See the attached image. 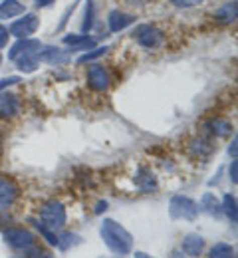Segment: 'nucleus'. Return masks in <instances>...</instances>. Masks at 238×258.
Wrapping results in <instances>:
<instances>
[{
	"mask_svg": "<svg viewBox=\"0 0 238 258\" xmlns=\"http://www.w3.org/2000/svg\"><path fill=\"white\" fill-rule=\"evenodd\" d=\"M100 234H102L105 246L117 254V256H125L133 250V236L131 232L123 225H119L113 219H103L102 226H100Z\"/></svg>",
	"mask_w": 238,
	"mask_h": 258,
	"instance_id": "1",
	"label": "nucleus"
},
{
	"mask_svg": "<svg viewBox=\"0 0 238 258\" xmlns=\"http://www.w3.org/2000/svg\"><path fill=\"white\" fill-rule=\"evenodd\" d=\"M169 215L175 221H195L199 215V205L187 195H175L169 201Z\"/></svg>",
	"mask_w": 238,
	"mask_h": 258,
	"instance_id": "2",
	"label": "nucleus"
},
{
	"mask_svg": "<svg viewBox=\"0 0 238 258\" xmlns=\"http://www.w3.org/2000/svg\"><path fill=\"white\" fill-rule=\"evenodd\" d=\"M42 225H46L52 230H58L66 225L68 215H66V207L60 201H48L40 207V219Z\"/></svg>",
	"mask_w": 238,
	"mask_h": 258,
	"instance_id": "3",
	"label": "nucleus"
},
{
	"mask_svg": "<svg viewBox=\"0 0 238 258\" xmlns=\"http://www.w3.org/2000/svg\"><path fill=\"white\" fill-rule=\"evenodd\" d=\"M2 238L14 250H28V248H32L36 244V234L32 230H28V228H22V226L6 228L2 232Z\"/></svg>",
	"mask_w": 238,
	"mask_h": 258,
	"instance_id": "4",
	"label": "nucleus"
},
{
	"mask_svg": "<svg viewBox=\"0 0 238 258\" xmlns=\"http://www.w3.org/2000/svg\"><path fill=\"white\" fill-rule=\"evenodd\" d=\"M38 26H40V18H38L36 14H26V12H24L22 18H18V20H14V22L10 24L8 34H10V36H16L18 40L30 38V36L38 30Z\"/></svg>",
	"mask_w": 238,
	"mask_h": 258,
	"instance_id": "5",
	"label": "nucleus"
},
{
	"mask_svg": "<svg viewBox=\"0 0 238 258\" xmlns=\"http://www.w3.org/2000/svg\"><path fill=\"white\" fill-rule=\"evenodd\" d=\"M135 38L139 46H143L147 50H155L163 44V32L153 24H141L135 30Z\"/></svg>",
	"mask_w": 238,
	"mask_h": 258,
	"instance_id": "6",
	"label": "nucleus"
},
{
	"mask_svg": "<svg viewBox=\"0 0 238 258\" xmlns=\"http://www.w3.org/2000/svg\"><path fill=\"white\" fill-rule=\"evenodd\" d=\"M18 197L20 187L8 177H0V211H8L10 207H14Z\"/></svg>",
	"mask_w": 238,
	"mask_h": 258,
	"instance_id": "7",
	"label": "nucleus"
},
{
	"mask_svg": "<svg viewBox=\"0 0 238 258\" xmlns=\"http://www.w3.org/2000/svg\"><path fill=\"white\" fill-rule=\"evenodd\" d=\"M109 74L107 70L100 64H92L88 68V86L94 92H105L109 88Z\"/></svg>",
	"mask_w": 238,
	"mask_h": 258,
	"instance_id": "8",
	"label": "nucleus"
},
{
	"mask_svg": "<svg viewBox=\"0 0 238 258\" xmlns=\"http://www.w3.org/2000/svg\"><path fill=\"white\" fill-rule=\"evenodd\" d=\"M204 250V238L197 232H189L183 236L181 240V252L189 258H197L201 256Z\"/></svg>",
	"mask_w": 238,
	"mask_h": 258,
	"instance_id": "9",
	"label": "nucleus"
},
{
	"mask_svg": "<svg viewBox=\"0 0 238 258\" xmlns=\"http://www.w3.org/2000/svg\"><path fill=\"white\" fill-rule=\"evenodd\" d=\"M135 22V16L133 14H127L123 10H111L109 16H107V26H109V32H121L125 30L127 26H131Z\"/></svg>",
	"mask_w": 238,
	"mask_h": 258,
	"instance_id": "10",
	"label": "nucleus"
},
{
	"mask_svg": "<svg viewBox=\"0 0 238 258\" xmlns=\"http://www.w3.org/2000/svg\"><path fill=\"white\" fill-rule=\"evenodd\" d=\"M20 111L18 97L14 94H0V119H12Z\"/></svg>",
	"mask_w": 238,
	"mask_h": 258,
	"instance_id": "11",
	"label": "nucleus"
},
{
	"mask_svg": "<svg viewBox=\"0 0 238 258\" xmlns=\"http://www.w3.org/2000/svg\"><path fill=\"white\" fill-rule=\"evenodd\" d=\"M40 50H42V42H40V40H36V38H22V40H18V42L10 48L8 58H10V60H16L20 54H26V52H40Z\"/></svg>",
	"mask_w": 238,
	"mask_h": 258,
	"instance_id": "12",
	"label": "nucleus"
},
{
	"mask_svg": "<svg viewBox=\"0 0 238 258\" xmlns=\"http://www.w3.org/2000/svg\"><path fill=\"white\" fill-rule=\"evenodd\" d=\"M64 44L71 48V52H82V50L96 48V40L90 38L88 34H68V36H64Z\"/></svg>",
	"mask_w": 238,
	"mask_h": 258,
	"instance_id": "13",
	"label": "nucleus"
},
{
	"mask_svg": "<svg viewBox=\"0 0 238 258\" xmlns=\"http://www.w3.org/2000/svg\"><path fill=\"white\" fill-rule=\"evenodd\" d=\"M135 185L141 193H153V191H157V177L151 173V169L141 167L137 171Z\"/></svg>",
	"mask_w": 238,
	"mask_h": 258,
	"instance_id": "14",
	"label": "nucleus"
},
{
	"mask_svg": "<svg viewBox=\"0 0 238 258\" xmlns=\"http://www.w3.org/2000/svg\"><path fill=\"white\" fill-rule=\"evenodd\" d=\"M38 58H40L42 62H48V64H52V66H60L68 62L69 54L64 52V50H60V48H46V50H40Z\"/></svg>",
	"mask_w": 238,
	"mask_h": 258,
	"instance_id": "15",
	"label": "nucleus"
},
{
	"mask_svg": "<svg viewBox=\"0 0 238 258\" xmlns=\"http://www.w3.org/2000/svg\"><path fill=\"white\" fill-rule=\"evenodd\" d=\"M26 8L20 0H2L0 2V18L8 20V18H16L20 14H24Z\"/></svg>",
	"mask_w": 238,
	"mask_h": 258,
	"instance_id": "16",
	"label": "nucleus"
},
{
	"mask_svg": "<svg viewBox=\"0 0 238 258\" xmlns=\"http://www.w3.org/2000/svg\"><path fill=\"white\" fill-rule=\"evenodd\" d=\"M38 54H40V52H26V54H20V56L14 60L18 72H22V74H32V72H36V70H38V62H40Z\"/></svg>",
	"mask_w": 238,
	"mask_h": 258,
	"instance_id": "17",
	"label": "nucleus"
},
{
	"mask_svg": "<svg viewBox=\"0 0 238 258\" xmlns=\"http://www.w3.org/2000/svg\"><path fill=\"white\" fill-rule=\"evenodd\" d=\"M206 129L216 137H228L232 133V123L224 117H212L206 121Z\"/></svg>",
	"mask_w": 238,
	"mask_h": 258,
	"instance_id": "18",
	"label": "nucleus"
},
{
	"mask_svg": "<svg viewBox=\"0 0 238 258\" xmlns=\"http://www.w3.org/2000/svg\"><path fill=\"white\" fill-rule=\"evenodd\" d=\"M220 211L236 225L238 221V211H236V197L232 193H226L222 197V203H220Z\"/></svg>",
	"mask_w": 238,
	"mask_h": 258,
	"instance_id": "19",
	"label": "nucleus"
},
{
	"mask_svg": "<svg viewBox=\"0 0 238 258\" xmlns=\"http://www.w3.org/2000/svg\"><path fill=\"white\" fill-rule=\"evenodd\" d=\"M236 12H238V6H236V2L232 0V2H226L224 6H220V8L214 12V18H216L218 22H234Z\"/></svg>",
	"mask_w": 238,
	"mask_h": 258,
	"instance_id": "20",
	"label": "nucleus"
},
{
	"mask_svg": "<svg viewBox=\"0 0 238 258\" xmlns=\"http://www.w3.org/2000/svg\"><path fill=\"white\" fill-rule=\"evenodd\" d=\"M28 223L44 236V240H46L50 246H58V234H56V230H52V228H48L46 225H42L38 219H28Z\"/></svg>",
	"mask_w": 238,
	"mask_h": 258,
	"instance_id": "21",
	"label": "nucleus"
},
{
	"mask_svg": "<svg viewBox=\"0 0 238 258\" xmlns=\"http://www.w3.org/2000/svg\"><path fill=\"white\" fill-rule=\"evenodd\" d=\"M201 209H204L208 215L212 217H218L222 211H220V203L216 201V197L212 193H204L203 199H201Z\"/></svg>",
	"mask_w": 238,
	"mask_h": 258,
	"instance_id": "22",
	"label": "nucleus"
},
{
	"mask_svg": "<svg viewBox=\"0 0 238 258\" xmlns=\"http://www.w3.org/2000/svg\"><path fill=\"white\" fill-rule=\"evenodd\" d=\"M208 258H234V246H230L226 242H216L208 250Z\"/></svg>",
	"mask_w": 238,
	"mask_h": 258,
	"instance_id": "23",
	"label": "nucleus"
},
{
	"mask_svg": "<svg viewBox=\"0 0 238 258\" xmlns=\"http://www.w3.org/2000/svg\"><path fill=\"white\" fill-rule=\"evenodd\" d=\"M82 242V236H77L75 232H64V234H58V248L62 250H68L71 246H77Z\"/></svg>",
	"mask_w": 238,
	"mask_h": 258,
	"instance_id": "24",
	"label": "nucleus"
},
{
	"mask_svg": "<svg viewBox=\"0 0 238 258\" xmlns=\"http://www.w3.org/2000/svg\"><path fill=\"white\" fill-rule=\"evenodd\" d=\"M107 50H109L107 46H100V48H92V52H86L84 56H80V58H77V64H90V62L98 60L100 56H103V54H105Z\"/></svg>",
	"mask_w": 238,
	"mask_h": 258,
	"instance_id": "25",
	"label": "nucleus"
},
{
	"mask_svg": "<svg viewBox=\"0 0 238 258\" xmlns=\"http://www.w3.org/2000/svg\"><path fill=\"white\" fill-rule=\"evenodd\" d=\"M92 24H94V2L88 0V6H86V20H84V24H82V30L88 32V30L92 28Z\"/></svg>",
	"mask_w": 238,
	"mask_h": 258,
	"instance_id": "26",
	"label": "nucleus"
},
{
	"mask_svg": "<svg viewBox=\"0 0 238 258\" xmlns=\"http://www.w3.org/2000/svg\"><path fill=\"white\" fill-rule=\"evenodd\" d=\"M26 252H28L26 258H54L52 252H48V250H44V248H40V246H36V244L32 248H28Z\"/></svg>",
	"mask_w": 238,
	"mask_h": 258,
	"instance_id": "27",
	"label": "nucleus"
},
{
	"mask_svg": "<svg viewBox=\"0 0 238 258\" xmlns=\"http://www.w3.org/2000/svg\"><path fill=\"white\" fill-rule=\"evenodd\" d=\"M175 6H179V8H193V6H199V4H203L204 0H171Z\"/></svg>",
	"mask_w": 238,
	"mask_h": 258,
	"instance_id": "28",
	"label": "nucleus"
},
{
	"mask_svg": "<svg viewBox=\"0 0 238 258\" xmlns=\"http://www.w3.org/2000/svg\"><path fill=\"white\" fill-rule=\"evenodd\" d=\"M18 82H20V78H18V76H8V78H2V80H0V92H2L4 88H10V86L18 84Z\"/></svg>",
	"mask_w": 238,
	"mask_h": 258,
	"instance_id": "29",
	"label": "nucleus"
},
{
	"mask_svg": "<svg viewBox=\"0 0 238 258\" xmlns=\"http://www.w3.org/2000/svg\"><path fill=\"white\" fill-rule=\"evenodd\" d=\"M228 175H230V181H232V183H236L238 181V163H236V159H232V163H230Z\"/></svg>",
	"mask_w": 238,
	"mask_h": 258,
	"instance_id": "30",
	"label": "nucleus"
},
{
	"mask_svg": "<svg viewBox=\"0 0 238 258\" xmlns=\"http://www.w3.org/2000/svg\"><path fill=\"white\" fill-rule=\"evenodd\" d=\"M8 36H10V34H8V30H6V28L0 24V48H4V46L8 44Z\"/></svg>",
	"mask_w": 238,
	"mask_h": 258,
	"instance_id": "31",
	"label": "nucleus"
},
{
	"mask_svg": "<svg viewBox=\"0 0 238 258\" xmlns=\"http://www.w3.org/2000/svg\"><path fill=\"white\" fill-rule=\"evenodd\" d=\"M228 153L232 155V159H236V137L232 139V143H230V147H228Z\"/></svg>",
	"mask_w": 238,
	"mask_h": 258,
	"instance_id": "32",
	"label": "nucleus"
},
{
	"mask_svg": "<svg viewBox=\"0 0 238 258\" xmlns=\"http://www.w3.org/2000/svg\"><path fill=\"white\" fill-rule=\"evenodd\" d=\"M54 0H36V6L38 8H46V6H50Z\"/></svg>",
	"mask_w": 238,
	"mask_h": 258,
	"instance_id": "33",
	"label": "nucleus"
},
{
	"mask_svg": "<svg viewBox=\"0 0 238 258\" xmlns=\"http://www.w3.org/2000/svg\"><path fill=\"white\" fill-rule=\"evenodd\" d=\"M107 209V203L103 201V203H98V207H96V215H100V213H103Z\"/></svg>",
	"mask_w": 238,
	"mask_h": 258,
	"instance_id": "34",
	"label": "nucleus"
},
{
	"mask_svg": "<svg viewBox=\"0 0 238 258\" xmlns=\"http://www.w3.org/2000/svg\"><path fill=\"white\" fill-rule=\"evenodd\" d=\"M171 258H189V256H185L181 250H173V252H171Z\"/></svg>",
	"mask_w": 238,
	"mask_h": 258,
	"instance_id": "35",
	"label": "nucleus"
},
{
	"mask_svg": "<svg viewBox=\"0 0 238 258\" xmlns=\"http://www.w3.org/2000/svg\"><path fill=\"white\" fill-rule=\"evenodd\" d=\"M135 258H153V256H149L147 252H135Z\"/></svg>",
	"mask_w": 238,
	"mask_h": 258,
	"instance_id": "36",
	"label": "nucleus"
},
{
	"mask_svg": "<svg viewBox=\"0 0 238 258\" xmlns=\"http://www.w3.org/2000/svg\"><path fill=\"white\" fill-rule=\"evenodd\" d=\"M0 151H2V135H0Z\"/></svg>",
	"mask_w": 238,
	"mask_h": 258,
	"instance_id": "37",
	"label": "nucleus"
},
{
	"mask_svg": "<svg viewBox=\"0 0 238 258\" xmlns=\"http://www.w3.org/2000/svg\"><path fill=\"white\" fill-rule=\"evenodd\" d=\"M111 258H125V256H111Z\"/></svg>",
	"mask_w": 238,
	"mask_h": 258,
	"instance_id": "38",
	"label": "nucleus"
},
{
	"mask_svg": "<svg viewBox=\"0 0 238 258\" xmlns=\"http://www.w3.org/2000/svg\"><path fill=\"white\" fill-rule=\"evenodd\" d=\"M0 64H2V56H0Z\"/></svg>",
	"mask_w": 238,
	"mask_h": 258,
	"instance_id": "39",
	"label": "nucleus"
}]
</instances>
